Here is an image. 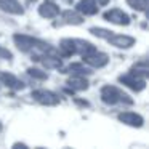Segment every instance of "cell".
Masks as SVG:
<instances>
[{
    "label": "cell",
    "mask_w": 149,
    "mask_h": 149,
    "mask_svg": "<svg viewBox=\"0 0 149 149\" xmlns=\"http://www.w3.org/2000/svg\"><path fill=\"white\" fill-rule=\"evenodd\" d=\"M109 40L114 45L120 47V48H127V47H130L133 43V39H130V37H112V39L109 37Z\"/></svg>",
    "instance_id": "5b68a950"
},
{
    "label": "cell",
    "mask_w": 149,
    "mask_h": 149,
    "mask_svg": "<svg viewBox=\"0 0 149 149\" xmlns=\"http://www.w3.org/2000/svg\"><path fill=\"white\" fill-rule=\"evenodd\" d=\"M34 96L37 98V100H40L42 103H48V104H52V103H56V96H53L52 93H47V91H37V93H34Z\"/></svg>",
    "instance_id": "8992f818"
},
{
    "label": "cell",
    "mask_w": 149,
    "mask_h": 149,
    "mask_svg": "<svg viewBox=\"0 0 149 149\" xmlns=\"http://www.w3.org/2000/svg\"><path fill=\"white\" fill-rule=\"evenodd\" d=\"M40 13H42L43 16H47V18H52V16H55V15L58 13V8H56L53 3H45L42 7V10H40Z\"/></svg>",
    "instance_id": "ba28073f"
},
{
    "label": "cell",
    "mask_w": 149,
    "mask_h": 149,
    "mask_svg": "<svg viewBox=\"0 0 149 149\" xmlns=\"http://www.w3.org/2000/svg\"><path fill=\"white\" fill-rule=\"evenodd\" d=\"M119 119L122 120V122L128 123V125H141V123H143V119H141V117L136 116V114H132V112L120 114Z\"/></svg>",
    "instance_id": "3957f363"
},
{
    "label": "cell",
    "mask_w": 149,
    "mask_h": 149,
    "mask_svg": "<svg viewBox=\"0 0 149 149\" xmlns=\"http://www.w3.org/2000/svg\"><path fill=\"white\" fill-rule=\"evenodd\" d=\"M128 3L133 5L135 8H138V10H144L146 8V0H128Z\"/></svg>",
    "instance_id": "9c48e42d"
},
{
    "label": "cell",
    "mask_w": 149,
    "mask_h": 149,
    "mask_svg": "<svg viewBox=\"0 0 149 149\" xmlns=\"http://www.w3.org/2000/svg\"><path fill=\"white\" fill-rule=\"evenodd\" d=\"M106 18L111 19L112 23H117V24H127L128 23V16L120 10H112V11H109V13H106Z\"/></svg>",
    "instance_id": "7a4b0ae2"
},
{
    "label": "cell",
    "mask_w": 149,
    "mask_h": 149,
    "mask_svg": "<svg viewBox=\"0 0 149 149\" xmlns=\"http://www.w3.org/2000/svg\"><path fill=\"white\" fill-rule=\"evenodd\" d=\"M79 8H80L82 11H85L87 15H91V13L96 11V7H95V3L91 0H84V2H80V3H79Z\"/></svg>",
    "instance_id": "52a82bcc"
},
{
    "label": "cell",
    "mask_w": 149,
    "mask_h": 149,
    "mask_svg": "<svg viewBox=\"0 0 149 149\" xmlns=\"http://www.w3.org/2000/svg\"><path fill=\"white\" fill-rule=\"evenodd\" d=\"M0 7L7 11H11V13H21L23 11L19 3H16L15 0H0Z\"/></svg>",
    "instance_id": "277c9868"
},
{
    "label": "cell",
    "mask_w": 149,
    "mask_h": 149,
    "mask_svg": "<svg viewBox=\"0 0 149 149\" xmlns=\"http://www.w3.org/2000/svg\"><path fill=\"white\" fill-rule=\"evenodd\" d=\"M123 98H125V95H122L114 87H106L103 90V100L106 101V103H116V101H119V100L123 101Z\"/></svg>",
    "instance_id": "6da1fadb"
}]
</instances>
